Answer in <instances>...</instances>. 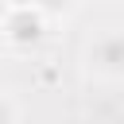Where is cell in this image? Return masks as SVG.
Listing matches in <instances>:
<instances>
[{
    "instance_id": "cell-1",
    "label": "cell",
    "mask_w": 124,
    "mask_h": 124,
    "mask_svg": "<svg viewBox=\"0 0 124 124\" xmlns=\"http://www.w3.org/2000/svg\"><path fill=\"white\" fill-rule=\"evenodd\" d=\"M89 70L97 78H116L120 74V62H124V46H120V35L116 31H105L89 43Z\"/></svg>"
},
{
    "instance_id": "cell-2",
    "label": "cell",
    "mask_w": 124,
    "mask_h": 124,
    "mask_svg": "<svg viewBox=\"0 0 124 124\" xmlns=\"http://www.w3.org/2000/svg\"><path fill=\"white\" fill-rule=\"evenodd\" d=\"M8 27H19V31H12L16 43H35V39H39V16H31V8L12 12V16H8Z\"/></svg>"
},
{
    "instance_id": "cell-3",
    "label": "cell",
    "mask_w": 124,
    "mask_h": 124,
    "mask_svg": "<svg viewBox=\"0 0 124 124\" xmlns=\"http://www.w3.org/2000/svg\"><path fill=\"white\" fill-rule=\"evenodd\" d=\"M19 116H16V105H12V97L8 93H0V124H16Z\"/></svg>"
},
{
    "instance_id": "cell-4",
    "label": "cell",
    "mask_w": 124,
    "mask_h": 124,
    "mask_svg": "<svg viewBox=\"0 0 124 124\" xmlns=\"http://www.w3.org/2000/svg\"><path fill=\"white\" fill-rule=\"evenodd\" d=\"M74 0H43V8H70Z\"/></svg>"
}]
</instances>
